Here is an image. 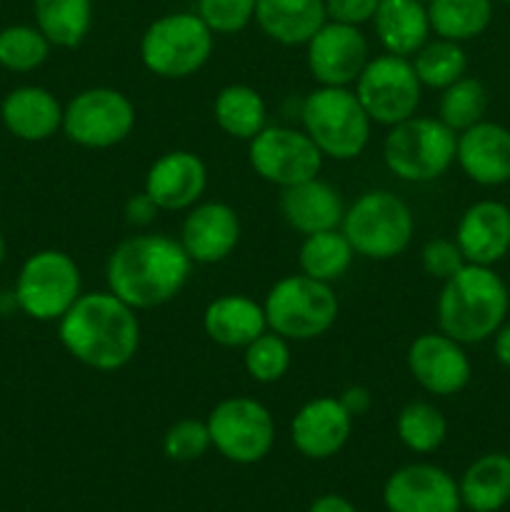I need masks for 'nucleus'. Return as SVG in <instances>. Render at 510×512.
<instances>
[{
	"label": "nucleus",
	"mask_w": 510,
	"mask_h": 512,
	"mask_svg": "<svg viewBox=\"0 0 510 512\" xmlns=\"http://www.w3.org/2000/svg\"><path fill=\"white\" fill-rule=\"evenodd\" d=\"M340 403H343V408L348 410L353 418H360V415L368 413L370 405H373V395H370V390L363 388V385H350V388H345L343 395H340Z\"/></svg>",
	"instance_id": "nucleus-42"
},
{
	"label": "nucleus",
	"mask_w": 510,
	"mask_h": 512,
	"mask_svg": "<svg viewBox=\"0 0 510 512\" xmlns=\"http://www.w3.org/2000/svg\"><path fill=\"white\" fill-rule=\"evenodd\" d=\"M203 330L220 348L243 350L268 330L263 303L238 293L220 295L205 308Z\"/></svg>",
	"instance_id": "nucleus-24"
},
{
	"label": "nucleus",
	"mask_w": 510,
	"mask_h": 512,
	"mask_svg": "<svg viewBox=\"0 0 510 512\" xmlns=\"http://www.w3.org/2000/svg\"><path fill=\"white\" fill-rule=\"evenodd\" d=\"M415 75H418L420 85L430 90H445L460 80L468 70V55H465L463 45L453 43V40L435 38L428 40L418 53L410 58Z\"/></svg>",
	"instance_id": "nucleus-33"
},
{
	"label": "nucleus",
	"mask_w": 510,
	"mask_h": 512,
	"mask_svg": "<svg viewBox=\"0 0 510 512\" xmlns=\"http://www.w3.org/2000/svg\"><path fill=\"white\" fill-rule=\"evenodd\" d=\"M463 508L498 512L510 503V455L485 453L465 468L458 480Z\"/></svg>",
	"instance_id": "nucleus-27"
},
{
	"label": "nucleus",
	"mask_w": 510,
	"mask_h": 512,
	"mask_svg": "<svg viewBox=\"0 0 510 512\" xmlns=\"http://www.w3.org/2000/svg\"><path fill=\"white\" fill-rule=\"evenodd\" d=\"M308 512H358V508L348 498H343V495L325 493L310 503Z\"/></svg>",
	"instance_id": "nucleus-43"
},
{
	"label": "nucleus",
	"mask_w": 510,
	"mask_h": 512,
	"mask_svg": "<svg viewBox=\"0 0 510 512\" xmlns=\"http://www.w3.org/2000/svg\"><path fill=\"white\" fill-rule=\"evenodd\" d=\"M388 512H460L458 480L433 463H408L390 473L383 485Z\"/></svg>",
	"instance_id": "nucleus-15"
},
{
	"label": "nucleus",
	"mask_w": 510,
	"mask_h": 512,
	"mask_svg": "<svg viewBox=\"0 0 510 512\" xmlns=\"http://www.w3.org/2000/svg\"><path fill=\"white\" fill-rule=\"evenodd\" d=\"M50 40L38 25H8L0 30V68L10 73H33L48 60Z\"/></svg>",
	"instance_id": "nucleus-35"
},
{
	"label": "nucleus",
	"mask_w": 510,
	"mask_h": 512,
	"mask_svg": "<svg viewBox=\"0 0 510 512\" xmlns=\"http://www.w3.org/2000/svg\"><path fill=\"white\" fill-rule=\"evenodd\" d=\"M193 265L180 240L140 233L115 245L105 263V283L133 310H153L178 298Z\"/></svg>",
	"instance_id": "nucleus-1"
},
{
	"label": "nucleus",
	"mask_w": 510,
	"mask_h": 512,
	"mask_svg": "<svg viewBox=\"0 0 510 512\" xmlns=\"http://www.w3.org/2000/svg\"><path fill=\"white\" fill-rule=\"evenodd\" d=\"M440 103H438V118L448 125L455 133L473 128L475 123L485 120V110H488V90L480 83L478 78H468L463 75L440 90Z\"/></svg>",
	"instance_id": "nucleus-34"
},
{
	"label": "nucleus",
	"mask_w": 510,
	"mask_h": 512,
	"mask_svg": "<svg viewBox=\"0 0 510 512\" xmlns=\"http://www.w3.org/2000/svg\"><path fill=\"white\" fill-rule=\"evenodd\" d=\"M508 310L510 293L503 278L488 265L473 263H465L453 278L445 280L435 305L440 333L463 345L493 338Z\"/></svg>",
	"instance_id": "nucleus-3"
},
{
	"label": "nucleus",
	"mask_w": 510,
	"mask_h": 512,
	"mask_svg": "<svg viewBox=\"0 0 510 512\" xmlns=\"http://www.w3.org/2000/svg\"><path fill=\"white\" fill-rule=\"evenodd\" d=\"M208 430L213 448L235 465H255L275 445V420L260 400L235 395L210 410Z\"/></svg>",
	"instance_id": "nucleus-10"
},
{
	"label": "nucleus",
	"mask_w": 510,
	"mask_h": 512,
	"mask_svg": "<svg viewBox=\"0 0 510 512\" xmlns=\"http://www.w3.org/2000/svg\"><path fill=\"white\" fill-rule=\"evenodd\" d=\"M65 105L40 85L13 88L0 103V120L13 138L25 143H43L63 128Z\"/></svg>",
	"instance_id": "nucleus-22"
},
{
	"label": "nucleus",
	"mask_w": 510,
	"mask_h": 512,
	"mask_svg": "<svg viewBox=\"0 0 510 512\" xmlns=\"http://www.w3.org/2000/svg\"><path fill=\"white\" fill-rule=\"evenodd\" d=\"M268 330L285 340H315L328 333L338 320V295L333 285L320 283L308 275H285L263 300Z\"/></svg>",
	"instance_id": "nucleus-7"
},
{
	"label": "nucleus",
	"mask_w": 510,
	"mask_h": 512,
	"mask_svg": "<svg viewBox=\"0 0 510 512\" xmlns=\"http://www.w3.org/2000/svg\"><path fill=\"white\" fill-rule=\"evenodd\" d=\"M430 30L438 38L465 43L488 30L493 20V0H430Z\"/></svg>",
	"instance_id": "nucleus-31"
},
{
	"label": "nucleus",
	"mask_w": 510,
	"mask_h": 512,
	"mask_svg": "<svg viewBox=\"0 0 510 512\" xmlns=\"http://www.w3.org/2000/svg\"><path fill=\"white\" fill-rule=\"evenodd\" d=\"M198 15L215 35H235L255 20V0H198Z\"/></svg>",
	"instance_id": "nucleus-38"
},
{
	"label": "nucleus",
	"mask_w": 510,
	"mask_h": 512,
	"mask_svg": "<svg viewBox=\"0 0 510 512\" xmlns=\"http://www.w3.org/2000/svg\"><path fill=\"white\" fill-rule=\"evenodd\" d=\"M423 3H430V0H423Z\"/></svg>",
	"instance_id": "nucleus-47"
},
{
	"label": "nucleus",
	"mask_w": 510,
	"mask_h": 512,
	"mask_svg": "<svg viewBox=\"0 0 510 512\" xmlns=\"http://www.w3.org/2000/svg\"><path fill=\"white\" fill-rule=\"evenodd\" d=\"M255 23L280 45H305L325 23V0H255Z\"/></svg>",
	"instance_id": "nucleus-26"
},
{
	"label": "nucleus",
	"mask_w": 510,
	"mask_h": 512,
	"mask_svg": "<svg viewBox=\"0 0 510 512\" xmlns=\"http://www.w3.org/2000/svg\"><path fill=\"white\" fill-rule=\"evenodd\" d=\"M300 120L323 158L355 160L368 148L373 120L350 88L318 85L305 95Z\"/></svg>",
	"instance_id": "nucleus-4"
},
{
	"label": "nucleus",
	"mask_w": 510,
	"mask_h": 512,
	"mask_svg": "<svg viewBox=\"0 0 510 512\" xmlns=\"http://www.w3.org/2000/svg\"><path fill=\"white\" fill-rule=\"evenodd\" d=\"M380 0H325V13L328 20L345 25H363L373 20Z\"/></svg>",
	"instance_id": "nucleus-40"
},
{
	"label": "nucleus",
	"mask_w": 510,
	"mask_h": 512,
	"mask_svg": "<svg viewBox=\"0 0 510 512\" xmlns=\"http://www.w3.org/2000/svg\"><path fill=\"white\" fill-rule=\"evenodd\" d=\"M368 40L358 25L328 20L305 43V63L318 85L350 88L368 65Z\"/></svg>",
	"instance_id": "nucleus-14"
},
{
	"label": "nucleus",
	"mask_w": 510,
	"mask_h": 512,
	"mask_svg": "<svg viewBox=\"0 0 510 512\" xmlns=\"http://www.w3.org/2000/svg\"><path fill=\"white\" fill-rule=\"evenodd\" d=\"M35 25L55 48H78L93 25V0H33Z\"/></svg>",
	"instance_id": "nucleus-29"
},
{
	"label": "nucleus",
	"mask_w": 510,
	"mask_h": 512,
	"mask_svg": "<svg viewBox=\"0 0 510 512\" xmlns=\"http://www.w3.org/2000/svg\"><path fill=\"white\" fill-rule=\"evenodd\" d=\"M208 188V168L203 158L190 150L163 153L145 173L143 190L160 213H188L200 203Z\"/></svg>",
	"instance_id": "nucleus-17"
},
{
	"label": "nucleus",
	"mask_w": 510,
	"mask_h": 512,
	"mask_svg": "<svg viewBox=\"0 0 510 512\" xmlns=\"http://www.w3.org/2000/svg\"><path fill=\"white\" fill-rule=\"evenodd\" d=\"M355 95L375 125L393 128L418 113L423 85L410 58L385 53L368 60L355 80Z\"/></svg>",
	"instance_id": "nucleus-12"
},
{
	"label": "nucleus",
	"mask_w": 510,
	"mask_h": 512,
	"mask_svg": "<svg viewBox=\"0 0 510 512\" xmlns=\"http://www.w3.org/2000/svg\"><path fill=\"white\" fill-rule=\"evenodd\" d=\"M215 33L198 13H170L153 20L140 38V60L163 80L198 73L213 55Z\"/></svg>",
	"instance_id": "nucleus-9"
},
{
	"label": "nucleus",
	"mask_w": 510,
	"mask_h": 512,
	"mask_svg": "<svg viewBox=\"0 0 510 512\" xmlns=\"http://www.w3.org/2000/svg\"><path fill=\"white\" fill-rule=\"evenodd\" d=\"M248 160L258 178L280 190L318 178L323 168V153L308 133L285 125H265L248 143Z\"/></svg>",
	"instance_id": "nucleus-13"
},
{
	"label": "nucleus",
	"mask_w": 510,
	"mask_h": 512,
	"mask_svg": "<svg viewBox=\"0 0 510 512\" xmlns=\"http://www.w3.org/2000/svg\"><path fill=\"white\" fill-rule=\"evenodd\" d=\"M420 263H423L425 275L445 283V280L453 278V275L463 268L465 258L455 240L433 238L423 245V250H420Z\"/></svg>",
	"instance_id": "nucleus-39"
},
{
	"label": "nucleus",
	"mask_w": 510,
	"mask_h": 512,
	"mask_svg": "<svg viewBox=\"0 0 510 512\" xmlns=\"http://www.w3.org/2000/svg\"><path fill=\"white\" fill-rule=\"evenodd\" d=\"M493 3H510V0H493Z\"/></svg>",
	"instance_id": "nucleus-46"
},
{
	"label": "nucleus",
	"mask_w": 510,
	"mask_h": 512,
	"mask_svg": "<svg viewBox=\"0 0 510 512\" xmlns=\"http://www.w3.org/2000/svg\"><path fill=\"white\" fill-rule=\"evenodd\" d=\"M210 448L213 443H210V430L205 420L183 418L170 425L163 435L165 458L175 460V463H193V460L203 458Z\"/></svg>",
	"instance_id": "nucleus-37"
},
{
	"label": "nucleus",
	"mask_w": 510,
	"mask_h": 512,
	"mask_svg": "<svg viewBox=\"0 0 510 512\" xmlns=\"http://www.w3.org/2000/svg\"><path fill=\"white\" fill-rule=\"evenodd\" d=\"M340 230L360 258L393 260L413 243L415 218L408 203L390 190H368L345 208Z\"/></svg>",
	"instance_id": "nucleus-6"
},
{
	"label": "nucleus",
	"mask_w": 510,
	"mask_h": 512,
	"mask_svg": "<svg viewBox=\"0 0 510 512\" xmlns=\"http://www.w3.org/2000/svg\"><path fill=\"white\" fill-rule=\"evenodd\" d=\"M158 205L150 200V195L145 193H135L130 195L128 200H125V208H123V215H125V223L133 225V228H148L150 223H153L155 218H158Z\"/></svg>",
	"instance_id": "nucleus-41"
},
{
	"label": "nucleus",
	"mask_w": 510,
	"mask_h": 512,
	"mask_svg": "<svg viewBox=\"0 0 510 512\" xmlns=\"http://www.w3.org/2000/svg\"><path fill=\"white\" fill-rule=\"evenodd\" d=\"M278 208L285 223L303 238L323 233V230L340 228L345 215V205L338 188L320 178L303 180V183L280 190Z\"/></svg>",
	"instance_id": "nucleus-23"
},
{
	"label": "nucleus",
	"mask_w": 510,
	"mask_h": 512,
	"mask_svg": "<svg viewBox=\"0 0 510 512\" xmlns=\"http://www.w3.org/2000/svg\"><path fill=\"white\" fill-rule=\"evenodd\" d=\"M455 163L473 183L498 188L510 180V130L493 120H480L458 133Z\"/></svg>",
	"instance_id": "nucleus-21"
},
{
	"label": "nucleus",
	"mask_w": 510,
	"mask_h": 512,
	"mask_svg": "<svg viewBox=\"0 0 510 512\" xmlns=\"http://www.w3.org/2000/svg\"><path fill=\"white\" fill-rule=\"evenodd\" d=\"M135 128V105L115 88H88L63 108V133L88 150H108L123 143Z\"/></svg>",
	"instance_id": "nucleus-11"
},
{
	"label": "nucleus",
	"mask_w": 510,
	"mask_h": 512,
	"mask_svg": "<svg viewBox=\"0 0 510 512\" xmlns=\"http://www.w3.org/2000/svg\"><path fill=\"white\" fill-rule=\"evenodd\" d=\"M455 243L465 263L488 265L510 253V208L500 200H478L458 220Z\"/></svg>",
	"instance_id": "nucleus-20"
},
{
	"label": "nucleus",
	"mask_w": 510,
	"mask_h": 512,
	"mask_svg": "<svg viewBox=\"0 0 510 512\" xmlns=\"http://www.w3.org/2000/svg\"><path fill=\"white\" fill-rule=\"evenodd\" d=\"M408 370L415 383L430 395L450 398L468 388L473 365H470L465 345L448 338L445 333H423L410 343Z\"/></svg>",
	"instance_id": "nucleus-16"
},
{
	"label": "nucleus",
	"mask_w": 510,
	"mask_h": 512,
	"mask_svg": "<svg viewBox=\"0 0 510 512\" xmlns=\"http://www.w3.org/2000/svg\"><path fill=\"white\" fill-rule=\"evenodd\" d=\"M493 353L503 368H510V323H503L493 335Z\"/></svg>",
	"instance_id": "nucleus-44"
},
{
	"label": "nucleus",
	"mask_w": 510,
	"mask_h": 512,
	"mask_svg": "<svg viewBox=\"0 0 510 512\" xmlns=\"http://www.w3.org/2000/svg\"><path fill=\"white\" fill-rule=\"evenodd\" d=\"M458 133L440 118L418 115L393 125L385 135L383 160L405 183H433L455 163Z\"/></svg>",
	"instance_id": "nucleus-5"
},
{
	"label": "nucleus",
	"mask_w": 510,
	"mask_h": 512,
	"mask_svg": "<svg viewBox=\"0 0 510 512\" xmlns=\"http://www.w3.org/2000/svg\"><path fill=\"white\" fill-rule=\"evenodd\" d=\"M180 245L195 265L223 263L240 243V218L220 200L193 205L180 225Z\"/></svg>",
	"instance_id": "nucleus-18"
},
{
	"label": "nucleus",
	"mask_w": 510,
	"mask_h": 512,
	"mask_svg": "<svg viewBox=\"0 0 510 512\" xmlns=\"http://www.w3.org/2000/svg\"><path fill=\"white\" fill-rule=\"evenodd\" d=\"M60 345L80 365L98 373H115L140 350L138 310L110 290L83 293L58 320Z\"/></svg>",
	"instance_id": "nucleus-2"
},
{
	"label": "nucleus",
	"mask_w": 510,
	"mask_h": 512,
	"mask_svg": "<svg viewBox=\"0 0 510 512\" xmlns=\"http://www.w3.org/2000/svg\"><path fill=\"white\" fill-rule=\"evenodd\" d=\"M353 420L340 398H313L295 413L290 423V440L303 458L328 460L348 445Z\"/></svg>",
	"instance_id": "nucleus-19"
},
{
	"label": "nucleus",
	"mask_w": 510,
	"mask_h": 512,
	"mask_svg": "<svg viewBox=\"0 0 510 512\" xmlns=\"http://www.w3.org/2000/svg\"><path fill=\"white\" fill-rule=\"evenodd\" d=\"M355 260V250L340 228L323 230V233L305 235L298 250L300 273L320 283H338L350 270Z\"/></svg>",
	"instance_id": "nucleus-30"
},
{
	"label": "nucleus",
	"mask_w": 510,
	"mask_h": 512,
	"mask_svg": "<svg viewBox=\"0 0 510 512\" xmlns=\"http://www.w3.org/2000/svg\"><path fill=\"white\" fill-rule=\"evenodd\" d=\"M243 365L245 373L260 385H273L288 375L290 365H293V355H290V340L283 335L265 330L263 335L253 340L243 348Z\"/></svg>",
	"instance_id": "nucleus-36"
},
{
	"label": "nucleus",
	"mask_w": 510,
	"mask_h": 512,
	"mask_svg": "<svg viewBox=\"0 0 510 512\" xmlns=\"http://www.w3.org/2000/svg\"><path fill=\"white\" fill-rule=\"evenodd\" d=\"M395 433L398 440L415 455H430L448 438V420L443 410L435 408L425 400H413L403 405L395 418Z\"/></svg>",
	"instance_id": "nucleus-32"
},
{
	"label": "nucleus",
	"mask_w": 510,
	"mask_h": 512,
	"mask_svg": "<svg viewBox=\"0 0 510 512\" xmlns=\"http://www.w3.org/2000/svg\"><path fill=\"white\" fill-rule=\"evenodd\" d=\"M213 118L225 135L250 143L268 125V108L258 90L233 83L215 95Z\"/></svg>",
	"instance_id": "nucleus-28"
},
{
	"label": "nucleus",
	"mask_w": 510,
	"mask_h": 512,
	"mask_svg": "<svg viewBox=\"0 0 510 512\" xmlns=\"http://www.w3.org/2000/svg\"><path fill=\"white\" fill-rule=\"evenodd\" d=\"M373 23L385 53L400 58H413L433 33L423 0H380Z\"/></svg>",
	"instance_id": "nucleus-25"
},
{
	"label": "nucleus",
	"mask_w": 510,
	"mask_h": 512,
	"mask_svg": "<svg viewBox=\"0 0 510 512\" xmlns=\"http://www.w3.org/2000/svg\"><path fill=\"white\" fill-rule=\"evenodd\" d=\"M5 255H8V243H5V235L0 233V268H3L5 263Z\"/></svg>",
	"instance_id": "nucleus-45"
},
{
	"label": "nucleus",
	"mask_w": 510,
	"mask_h": 512,
	"mask_svg": "<svg viewBox=\"0 0 510 512\" xmlns=\"http://www.w3.org/2000/svg\"><path fill=\"white\" fill-rule=\"evenodd\" d=\"M83 295V275L73 255L45 248L28 255L15 278L13 300L28 318L58 323Z\"/></svg>",
	"instance_id": "nucleus-8"
}]
</instances>
